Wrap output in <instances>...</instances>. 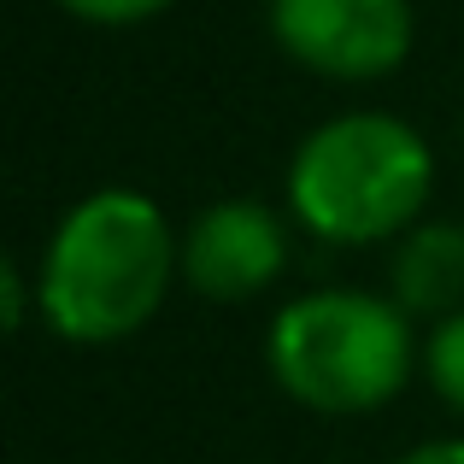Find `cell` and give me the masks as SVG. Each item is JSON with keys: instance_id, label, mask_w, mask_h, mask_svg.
Instances as JSON below:
<instances>
[{"instance_id": "cell-1", "label": "cell", "mask_w": 464, "mask_h": 464, "mask_svg": "<svg viewBox=\"0 0 464 464\" xmlns=\"http://www.w3.org/2000/svg\"><path fill=\"white\" fill-rule=\"evenodd\" d=\"M182 276V241L159 200L136 188H94L59 218L35 271V306L71 347L130 341Z\"/></svg>"}, {"instance_id": "cell-2", "label": "cell", "mask_w": 464, "mask_h": 464, "mask_svg": "<svg viewBox=\"0 0 464 464\" xmlns=\"http://www.w3.org/2000/svg\"><path fill=\"white\" fill-rule=\"evenodd\" d=\"M435 153L394 112H341L288 159V212L317 241L371 247L423 224Z\"/></svg>"}, {"instance_id": "cell-3", "label": "cell", "mask_w": 464, "mask_h": 464, "mask_svg": "<svg viewBox=\"0 0 464 464\" xmlns=\"http://www.w3.org/2000/svg\"><path fill=\"white\" fill-rule=\"evenodd\" d=\"M265 364L295 406L359 418L388 406L418 371L411 312L364 288H317L271 317Z\"/></svg>"}, {"instance_id": "cell-4", "label": "cell", "mask_w": 464, "mask_h": 464, "mask_svg": "<svg viewBox=\"0 0 464 464\" xmlns=\"http://www.w3.org/2000/svg\"><path fill=\"white\" fill-rule=\"evenodd\" d=\"M271 35L295 65L329 82L394 77L411 53V0H271Z\"/></svg>"}, {"instance_id": "cell-5", "label": "cell", "mask_w": 464, "mask_h": 464, "mask_svg": "<svg viewBox=\"0 0 464 464\" xmlns=\"http://www.w3.org/2000/svg\"><path fill=\"white\" fill-rule=\"evenodd\" d=\"M288 265V224L265 200H218L182 236V276L200 300L236 306L283 276Z\"/></svg>"}, {"instance_id": "cell-6", "label": "cell", "mask_w": 464, "mask_h": 464, "mask_svg": "<svg viewBox=\"0 0 464 464\" xmlns=\"http://www.w3.org/2000/svg\"><path fill=\"white\" fill-rule=\"evenodd\" d=\"M394 300L411 317H453L464 312V224H430L406 229L394 247Z\"/></svg>"}, {"instance_id": "cell-7", "label": "cell", "mask_w": 464, "mask_h": 464, "mask_svg": "<svg viewBox=\"0 0 464 464\" xmlns=\"http://www.w3.org/2000/svg\"><path fill=\"white\" fill-rule=\"evenodd\" d=\"M423 376H430V388L464 418V312L441 317L430 329V341H423Z\"/></svg>"}, {"instance_id": "cell-8", "label": "cell", "mask_w": 464, "mask_h": 464, "mask_svg": "<svg viewBox=\"0 0 464 464\" xmlns=\"http://www.w3.org/2000/svg\"><path fill=\"white\" fill-rule=\"evenodd\" d=\"M59 6H65L71 18H82V24L124 30V24H148V18H159V12L177 6V0H59Z\"/></svg>"}, {"instance_id": "cell-9", "label": "cell", "mask_w": 464, "mask_h": 464, "mask_svg": "<svg viewBox=\"0 0 464 464\" xmlns=\"http://www.w3.org/2000/svg\"><path fill=\"white\" fill-rule=\"evenodd\" d=\"M400 464H464V441H423V447H411Z\"/></svg>"}, {"instance_id": "cell-10", "label": "cell", "mask_w": 464, "mask_h": 464, "mask_svg": "<svg viewBox=\"0 0 464 464\" xmlns=\"http://www.w3.org/2000/svg\"><path fill=\"white\" fill-rule=\"evenodd\" d=\"M0 300H6V329H18L24 324V276H18V265L0 271Z\"/></svg>"}]
</instances>
